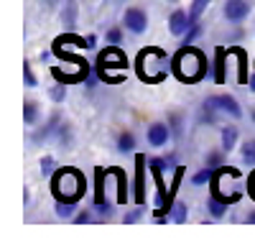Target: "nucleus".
<instances>
[{
	"mask_svg": "<svg viewBox=\"0 0 255 245\" xmlns=\"http://www.w3.org/2000/svg\"><path fill=\"white\" fill-rule=\"evenodd\" d=\"M171 72H174V77L176 79H181V82H199V79H204L207 74H209V61H207V56L199 51V49H194V46H181L174 56H171Z\"/></svg>",
	"mask_w": 255,
	"mask_h": 245,
	"instance_id": "f257e3e1",
	"label": "nucleus"
},
{
	"mask_svg": "<svg viewBox=\"0 0 255 245\" xmlns=\"http://www.w3.org/2000/svg\"><path fill=\"white\" fill-rule=\"evenodd\" d=\"M51 192L56 199H77L84 194V176L77 169H59L54 174Z\"/></svg>",
	"mask_w": 255,
	"mask_h": 245,
	"instance_id": "f03ea898",
	"label": "nucleus"
},
{
	"mask_svg": "<svg viewBox=\"0 0 255 245\" xmlns=\"http://www.w3.org/2000/svg\"><path fill=\"white\" fill-rule=\"evenodd\" d=\"M120 23L128 33L143 36V33H148V26H151V15H148V10L140 8V5H128L120 15Z\"/></svg>",
	"mask_w": 255,
	"mask_h": 245,
	"instance_id": "7ed1b4c3",
	"label": "nucleus"
},
{
	"mask_svg": "<svg viewBox=\"0 0 255 245\" xmlns=\"http://www.w3.org/2000/svg\"><path fill=\"white\" fill-rule=\"evenodd\" d=\"M253 13V3L250 0H225L222 3V18L230 26H243Z\"/></svg>",
	"mask_w": 255,
	"mask_h": 245,
	"instance_id": "20e7f679",
	"label": "nucleus"
},
{
	"mask_svg": "<svg viewBox=\"0 0 255 245\" xmlns=\"http://www.w3.org/2000/svg\"><path fill=\"white\" fill-rule=\"evenodd\" d=\"M207 100H209L222 115H227L230 120H243V115H245L240 100L232 97V95H227V92H222V95H207Z\"/></svg>",
	"mask_w": 255,
	"mask_h": 245,
	"instance_id": "39448f33",
	"label": "nucleus"
},
{
	"mask_svg": "<svg viewBox=\"0 0 255 245\" xmlns=\"http://www.w3.org/2000/svg\"><path fill=\"white\" fill-rule=\"evenodd\" d=\"M171 138H174L171 125L163 122V120H153L151 125L145 128V140H148V146H151V148H166Z\"/></svg>",
	"mask_w": 255,
	"mask_h": 245,
	"instance_id": "423d86ee",
	"label": "nucleus"
},
{
	"mask_svg": "<svg viewBox=\"0 0 255 245\" xmlns=\"http://www.w3.org/2000/svg\"><path fill=\"white\" fill-rule=\"evenodd\" d=\"M59 23L64 31H74L79 23V5L77 0H61L59 5Z\"/></svg>",
	"mask_w": 255,
	"mask_h": 245,
	"instance_id": "0eeeda50",
	"label": "nucleus"
},
{
	"mask_svg": "<svg viewBox=\"0 0 255 245\" xmlns=\"http://www.w3.org/2000/svg\"><path fill=\"white\" fill-rule=\"evenodd\" d=\"M189 26H191V20H189V10L176 8V10L168 13V33H171V36L181 38V36L189 31Z\"/></svg>",
	"mask_w": 255,
	"mask_h": 245,
	"instance_id": "6e6552de",
	"label": "nucleus"
},
{
	"mask_svg": "<svg viewBox=\"0 0 255 245\" xmlns=\"http://www.w3.org/2000/svg\"><path fill=\"white\" fill-rule=\"evenodd\" d=\"M61 113L56 110V113H51L49 115V120L44 122V125H41V128H36V133H33V143H44V140H49V138H54L56 135V130H59V125H61Z\"/></svg>",
	"mask_w": 255,
	"mask_h": 245,
	"instance_id": "1a4fd4ad",
	"label": "nucleus"
},
{
	"mask_svg": "<svg viewBox=\"0 0 255 245\" xmlns=\"http://www.w3.org/2000/svg\"><path fill=\"white\" fill-rule=\"evenodd\" d=\"M220 146H222V151H227V153H232V151L240 146V128L235 125V122H227V125H222V130H220Z\"/></svg>",
	"mask_w": 255,
	"mask_h": 245,
	"instance_id": "9d476101",
	"label": "nucleus"
},
{
	"mask_svg": "<svg viewBox=\"0 0 255 245\" xmlns=\"http://www.w3.org/2000/svg\"><path fill=\"white\" fill-rule=\"evenodd\" d=\"M225 64H227V49H222V46H217L215 49V59H212V64H209V77H212V82H217V85H222L225 82Z\"/></svg>",
	"mask_w": 255,
	"mask_h": 245,
	"instance_id": "9b49d317",
	"label": "nucleus"
},
{
	"mask_svg": "<svg viewBox=\"0 0 255 245\" xmlns=\"http://www.w3.org/2000/svg\"><path fill=\"white\" fill-rule=\"evenodd\" d=\"M148 169H161L163 174H174V171L179 169L176 151L163 153V156H151V158H148Z\"/></svg>",
	"mask_w": 255,
	"mask_h": 245,
	"instance_id": "f8f14e48",
	"label": "nucleus"
},
{
	"mask_svg": "<svg viewBox=\"0 0 255 245\" xmlns=\"http://www.w3.org/2000/svg\"><path fill=\"white\" fill-rule=\"evenodd\" d=\"M115 148H118V153H123V156L135 153V148H138V138H135V133H133V130H120L118 138H115Z\"/></svg>",
	"mask_w": 255,
	"mask_h": 245,
	"instance_id": "ddd939ff",
	"label": "nucleus"
},
{
	"mask_svg": "<svg viewBox=\"0 0 255 245\" xmlns=\"http://www.w3.org/2000/svg\"><path fill=\"white\" fill-rule=\"evenodd\" d=\"M227 210H230V202H227L225 197L212 194V197L207 199V215H209L212 220H222V217L227 215Z\"/></svg>",
	"mask_w": 255,
	"mask_h": 245,
	"instance_id": "4468645a",
	"label": "nucleus"
},
{
	"mask_svg": "<svg viewBox=\"0 0 255 245\" xmlns=\"http://www.w3.org/2000/svg\"><path fill=\"white\" fill-rule=\"evenodd\" d=\"M77 210H79L77 199H56V204H54V212H56L59 220H69L72 222V217L77 215Z\"/></svg>",
	"mask_w": 255,
	"mask_h": 245,
	"instance_id": "2eb2a0df",
	"label": "nucleus"
},
{
	"mask_svg": "<svg viewBox=\"0 0 255 245\" xmlns=\"http://www.w3.org/2000/svg\"><path fill=\"white\" fill-rule=\"evenodd\" d=\"M54 140L59 143V148H72V140H74V128H72V122L69 120H61V125H59V130H56V135H54Z\"/></svg>",
	"mask_w": 255,
	"mask_h": 245,
	"instance_id": "dca6fc26",
	"label": "nucleus"
},
{
	"mask_svg": "<svg viewBox=\"0 0 255 245\" xmlns=\"http://www.w3.org/2000/svg\"><path fill=\"white\" fill-rule=\"evenodd\" d=\"M38 120H41V105L36 100H26L23 102V122H26V128H36Z\"/></svg>",
	"mask_w": 255,
	"mask_h": 245,
	"instance_id": "f3484780",
	"label": "nucleus"
},
{
	"mask_svg": "<svg viewBox=\"0 0 255 245\" xmlns=\"http://www.w3.org/2000/svg\"><path fill=\"white\" fill-rule=\"evenodd\" d=\"M92 207H95V212H97V220H100V222H108V220H113V217H115V204H113V202H108L105 197H100V194H97V199H95Z\"/></svg>",
	"mask_w": 255,
	"mask_h": 245,
	"instance_id": "a211bd4d",
	"label": "nucleus"
},
{
	"mask_svg": "<svg viewBox=\"0 0 255 245\" xmlns=\"http://www.w3.org/2000/svg\"><path fill=\"white\" fill-rule=\"evenodd\" d=\"M227 151H222V146L220 148H209L207 153H204V166H209V169H220V166H225L227 163Z\"/></svg>",
	"mask_w": 255,
	"mask_h": 245,
	"instance_id": "6ab92c4d",
	"label": "nucleus"
},
{
	"mask_svg": "<svg viewBox=\"0 0 255 245\" xmlns=\"http://www.w3.org/2000/svg\"><path fill=\"white\" fill-rule=\"evenodd\" d=\"M38 171L44 179H54V174L59 171V161L54 156H41L38 158Z\"/></svg>",
	"mask_w": 255,
	"mask_h": 245,
	"instance_id": "aec40b11",
	"label": "nucleus"
},
{
	"mask_svg": "<svg viewBox=\"0 0 255 245\" xmlns=\"http://www.w3.org/2000/svg\"><path fill=\"white\" fill-rule=\"evenodd\" d=\"M148 166V158L145 156H138V169H135V202H143L145 194H143V171Z\"/></svg>",
	"mask_w": 255,
	"mask_h": 245,
	"instance_id": "412c9836",
	"label": "nucleus"
},
{
	"mask_svg": "<svg viewBox=\"0 0 255 245\" xmlns=\"http://www.w3.org/2000/svg\"><path fill=\"white\" fill-rule=\"evenodd\" d=\"M202 33H204V26H202V20H199V23H191L189 26V31L179 38L181 41V46H194L197 44V41L202 38Z\"/></svg>",
	"mask_w": 255,
	"mask_h": 245,
	"instance_id": "4be33fe9",
	"label": "nucleus"
},
{
	"mask_svg": "<svg viewBox=\"0 0 255 245\" xmlns=\"http://www.w3.org/2000/svg\"><path fill=\"white\" fill-rule=\"evenodd\" d=\"M209 5H212V0H191V5H189V20L191 23H199Z\"/></svg>",
	"mask_w": 255,
	"mask_h": 245,
	"instance_id": "5701e85b",
	"label": "nucleus"
},
{
	"mask_svg": "<svg viewBox=\"0 0 255 245\" xmlns=\"http://www.w3.org/2000/svg\"><path fill=\"white\" fill-rule=\"evenodd\" d=\"M105 41H108L110 46H123V41H125V28H123V23L105 28Z\"/></svg>",
	"mask_w": 255,
	"mask_h": 245,
	"instance_id": "b1692460",
	"label": "nucleus"
},
{
	"mask_svg": "<svg viewBox=\"0 0 255 245\" xmlns=\"http://www.w3.org/2000/svg\"><path fill=\"white\" fill-rule=\"evenodd\" d=\"M240 158L248 166H255V138H248L240 143Z\"/></svg>",
	"mask_w": 255,
	"mask_h": 245,
	"instance_id": "393cba45",
	"label": "nucleus"
},
{
	"mask_svg": "<svg viewBox=\"0 0 255 245\" xmlns=\"http://www.w3.org/2000/svg\"><path fill=\"white\" fill-rule=\"evenodd\" d=\"M168 125H171L174 138H181V135H184V113H181V110L168 113Z\"/></svg>",
	"mask_w": 255,
	"mask_h": 245,
	"instance_id": "a878e982",
	"label": "nucleus"
},
{
	"mask_svg": "<svg viewBox=\"0 0 255 245\" xmlns=\"http://www.w3.org/2000/svg\"><path fill=\"white\" fill-rule=\"evenodd\" d=\"M212 176H215V169H209V166H204V169H199L197 174H191V187H204V184H212Z\"/></svg>",
	"mask_w": 255,
	"mask_h": 245,
	"instance_id": "bb28decb",
	"label": "nucleus"
},
{
	"mask_svg": "<svg viewBox=\"0 0 255 245\" xmlns=\"http://www.w3.org/2000/svg\"><path fill=\"white\" fill-rule=\"evenodd\" d=\"M72 222H74V225H92V222H97V212H95V207L77 210V215L72 217Z\"/></svg>",
	"mask_w": 255,
	"mask_h": 245,
	"instance_id": "cd10ccee",
	"label": "nucleus"
},
{
	"mask_svg": "<svg viewBox=\"0 0 255 245\" xmlns=\"http://www.w3.org/2000/svg\"><path fill=\"white\" fill-rule=\"evenodd\" d=\"M186 217H189L186 202H174V207H171V222L181 225V222H186Z\"/></svg>",
	"mask_w": 255,
	"mask_h": 245,
	"instance_id": "c85d7f7f",
	"label": "nucleus"
},
{
	"mask_svg": "<svg viewBox=\"0 0 255 245\" xmlns=\"http://www.w3.org/2000/svg\"><path fill=\"white\" fill-rule=\"evenodd\" d=\"M143 217H145V207H143V204H138V207L128 210V212L123 215V222H125V225H135V222H140Z\"/></svg>",
	"mask_w": 255,
	"mask_h": 245,
	"instance_id": "c756f323",
	"label": "nucleus"
},
{
	"mask_svg": "<svg viewBox=\"0 0 255 245\" xmlns=\"http://www.w3.org/2000/svg\"><path fill=\"white\" fill-rule=\"evenodd\" d=\"M23 82H26L28 90H36L38 87V77H36V72L31 67V61H23Z\"/></svg>",
	"mask_w": 255,
	"mask_h": 245,
	"instance_id": "7c9ffc66",
	"label": "nucleus"
},
{
	"mask_svg": "<svg viewBox=\"0 0 255 245\" xmlns=\"http://www.w3.org/2000/svg\"><path fill=\"white\" fill-rule=\"evenodd\" d=\"M49 97H51L54 102H64V100H67V87H64V82H59V85H54V87L49 90Z\"/></svg>",
	"mask_w": 255,
	"mask_h": 245,
	"instance_id": "2f4dec72",
	"label": "nucleus"
},
{
	"mask_svg": "<svg viewBox=\"0 0 255 245\" xmlns=\"http://www.w3.org/2000/svg\"><path fill=\"white\" fill-rule=\"evenodd\" d=\"M248 192H250V197L255 199V169H253V174L248 176Z\"/></svg>",
	"mask_w": 255,
	"mask_h": 245,
	"instance_id": "473e14b6",
	"label": "nucleus"
},
{
	"mask_svg": "<svg viewBox=\"0 0 255 245\" xmlns=\"http://www.w3.org/2000/svg\"><path fill=\"white\" fill-rule=\"evenodd\" d=\"M245 222H250V225H255V207H250V210L245 212Z\"/></svg>",
	"mask_w": 255,
	"mask_h": 245,
	"instance_id": "72a5a7b5",
	"label": "nucleus"
},
{
	"mask_svg": "<svg viewBox=\"0 0 255 245\" xmlns=\"http://www.w3.org/2000/svg\"><path fill=\"white\" fill-rule=\"evenodd\" d=\"M250 122H255V108L250 110Z\"/></svg>",
	"mask_w": 255,
	"mask_h": 245,
	"instance_id": "f704fd0d",
	"label": "nucleus"
},
{
	"mask_svg": "<svg viewBox=\"0 0 255 245\" xmlns=\"http://www.w3.org/2000/svg\"><path fill=\"white\" fill-rule=\"evenodd\" d=\"M110 3H113V5H120V3H123V0H110Z\"/></svg>",
	"mask_w": 255,
	"mask_h": 245,
	"instance_id": "c9c22d12",
	"label": "nucleus"
},
{
	"mask_svg": "<svg viewBox=\"0 0 255 245\" xmlns=\"http://www.w3.org/2000/svg\"><path fill=\"white\" fill-rule=\"evenodd\" d=\"M168 3H179V0H168Z\"/></svg>",
	"mask_w": 255,
	"mask_h": 245,
	"instance_id": "e433bc0d",
	"label": "nucleus"
}]
</instances>
